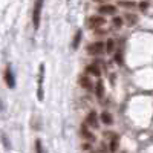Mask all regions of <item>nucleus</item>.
Here are the masks:
<instances>
[{"label":"nucleus","instance_id":"nucleus-1","mask_svg":"<svg viewBox=\"0 0 153 153\" xmlns=\"http://www.w3.org/2000/svg\"><path fill=\"white\" fill-rule=\"evenodd\" d=\"M43 2H45V0H35V3H34V9H32V23H34V28H35V29H38V26H40Z\"/></svg>","mask_w":153,"mask_h":153},{"label":"nucleus","instance_id":"nucleus-2","mask_svg":"<svg viewBox=\"0 0 153 153\" xmlns=\"http://www.w3.org/2000/svg\"><path fill=\"white\" fill-rule=\"evenodd\" d=\"M87 52L91 55H101L104 54V43L103 42H95L87 46Z\"/></svg>","mask_w":153,"mask_h":153},{"label":"nucleus","instance_id":"nucleus-3","mask_svg":"<svg viewBox=\"0 0 153 153\" xmlns=\"http://www.w3.org/2000/svg\"><path fill=\"white\" fill-rule=\"evenodd\" d=\"M43 76H45V65H40V71H38V101H43Z\"/></svg>","mask_w":153,"mask_h":153},{"label":"nucleus","instance_id":"nucleus-4","mask_svg":"<svg viewBox=\"0 0 153 153\" xmlns=\"http://www.w3.org/2000/svg\"><path fill=\"white\" fill-rule=\"evenodd\" d=\"M106 23V20L103 19V17H91L89 19V22H87V25H89V28H92V29H97V28H101L103 25Z\"/></svg>","mask_w":153,"mask_h":153},{"label":"nucleus","instance_id":"nucleus-5","mask_svg":"<svg viewBox=\"0 0 153 153\" xmlns=\"http://www.w3.org/2000/svg\"><path fill=\"white\" fill-rule=\"evenodd\" d=\"M5 81H6V86L8 87H14L16 86V78H14V74H12V69L8 66L6 71H5Z\"/></svg>","mask_w":153,"mask_h":153},{"label":"nucleus","instance_id":"nucleus-6","mask_svg":"<svg viewBox=\"0 0 153 153\" xmlns=\"http://www.w3.org/2000/svg\"><path fill=\"white\" fill-rule=\"evenodd\" d=\"M100 12L104 16H115L117 14V8L113 5H103V6H100Z\"/></svg>","mask_w":153,"mask_h":153},{"label":"nucleus","instance_id":"nucleus-7","mask_svg":"<svg viewBox=\"0 0 153 153\" xmlns=\"http://www.w3.org/2000/svg\"><path fill=\"white\" fill-rule=\"evenodd\" d=\"M80 86L84 87L86 91H89V92H92V91H94V83L89 80L87 76H80Z\"/></svg>","mask_w":153,"mask_h":153},{"label":"nucleus","instance_id":"nucleus-8","mask_svg":"<svg viewBox=\"0 0 153 153\" xmlns=\"http://www.w3.org/2000/svg\"><path fill=\"white\" fill-rule=\"evenodd\" d=\"M87 124L91 127H98V118H97V113L95 112H91L87 115Z\"/></svg>","mask_w":153,"mask_h":153},{"label":"nucleus","instance_id":"nucleus-9","mask_svg":"<svg viewBox=\"0 0 153 153\" xmlns=\"http://www.w3.org/2000/svg\"><path fill=\"white\" fill-rule=\"evenodd\" d=\"M95 95L98 100H103V95H104V86L101 81H97V86H95Z\"/></svg>","mask_w":153,"mask_h":153},{"label":"nucleus","instance_id":"nucleus-10","mask_svg":"<svg viewBox=\"0 0 153 153\" xmlns=\"http://www.w3.org/2000/svg\"><path fill=\"white\" fill-rule=\"evenodd\" d=\"M81 38H83V32H81V31H76V34H75V37H74V42H72V48H74V49H76V48L80 46Z\"/></svg>","mask_w":153,"mask_h":153},{"label":"nucleus","instance_id":"nucleus-11","mask_svg":"<svg viewBox=\"0 0 153 153\" xmlns=\"http://www.w3.org/2000/svg\"><path fill=\"white\" fill-rule=\"evenodd\" d=\"M113 49H115V40H112V38H109V40L104 43V51L109 54L113 52Z\"/></svg>","mask_w":153,"mask_h":153},{"label":"nucleus","instance_id":"nucleus-12","mask_svg":"<svg viewBox=\"0 0 153 153\" xmlns=\"http://www.w3.org/2000/svg\"><path fill=\"white\" fill-rule=\"evenodd\" d=\"M87 72L91 74V75H94V76H100V75H101V71H100L98 66H95V65H89V66H87Z\"/></svg>","mask_w":153,"mask_h":153},{"label":"nucleus","instance_id":"nucleus-13","mask_svg":"<svg viewBox=\"0 0 153 153\" xmlns=\"http://www.w3.org/2000/svg\"><path fill=\"white\" fill-rule=\"evenodd\" d=\"M110 136H112V141H110V152H117V149H118V135L112 133Z\"/></svg>","mask_w":153,"mask_h":153},{"label":"nucleus","instance_id":"nucleus-14","mask_svg":"<svg viewBox=\"0 0 153 153\" xmlns=\"http://www.w3.org/2000/svg\"><path fill=\"white\" fill-rule=\"evenodd\" d=\"M101 121H103L104 124H107V126H110V124L113 123L112 115H110V113H107V112H103V113H101Z\"/></svg>","mask_w":153,"mask_h":153},{"label":"nucleus","instance_id":"nucleus-15","mask_svg":"<svg viewBox=\"0 0 153 153\" xmlns=\"http://www.w3.org/2000/svg\"><path fill=\"white\" fill-rule=\"evenodd\" d=\"M126 20H127V23H129L130 26H133V25L138 22V17H136L135 14H127V16H126Z\"/></svg>","mask_w":153,"mask_h":153},{"label":"nucleus","instance_id":"nucleus-16","mask_svg":"<svg viewBox=\"0 0 153 153\" xmlns=\"http://www.w3.org/2000/svg\"><path fill=\"white\" fill-rule=\"evenodd\" d=\"M81 135H83L86 139H94V135L87 130V127H86V126H83V127H81Z\"/></svg>","mask_w":153,"mask_h":153},{"label":"nucleus","instance_id":"nucleus-17","mask_svg":"<svg viewBox=\"0 0 153 153\" xmlns=\"http://www.w3.org/2000/svg\"><path fill=\"white\" fill-rule=\"evenodd\" d=\"M112 23H113L115 28H121V26H123V19H121V17H113Z\"/></svg>","mask_w":153,"mask_h":153},{"label":"nucleus","instance_id":"nucleus-18","mask_svg":"<svg viewBox=\"0 0 153 153\" xmlns=\"http://www.w3.org/2000/svg\"><path fill=\"white\" fill-rule=\"evenodd\" d=\"M120 5H121V6H124V8H133V6H135V3H133V2H121Z\"/></svg>","mask_w":153,"mask_h":153},{"label":"nucleus","instance_id":"nucleus-19","mask_svg":"<svg viewBox=\"0 0 153 153\" xmlns=\"http://www.w3.org/2000/svg\"><path fill=\"white\" fill-rule=\"evenodd\" d=\"M149 8V2H141V3H139V9H141V11H146Z\"/></svg>","mask_w":153,"mask_h":153},{"label":"nucleus","instance_id":"nucleus-20","mask_svg":"<svg viewBox=\"0 0 153 153\" xmlns=\"http://www.w3.org/2000/svg\"><path fill=\"white\" fill-rule=\"evenodd\" d=\"M115 61H117V63H121V54H117V55H115Z\"/></svg>","mask_w":153,"mask_h":153},{"label":"nucleus","instance_id":"nucleus-21","mask_svg":"<svg viewBox=\"0 0 153 153\" xmlns=\"http://www.w3.org/2000/svg\"><path fill=\"white\" fill-rule=\"evenodd\" d=\"M42 153H46V152H45V150H43V152H42Z\"/></svg>","mask_w":153,"mask_h":153}]
</instances>
